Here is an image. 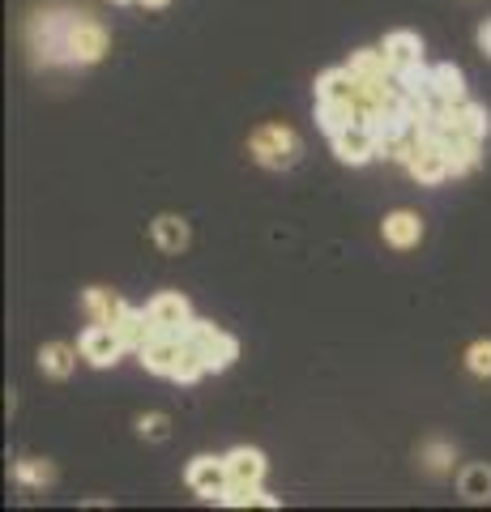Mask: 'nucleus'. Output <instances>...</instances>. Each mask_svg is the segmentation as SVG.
<instances>
[{"mask_svg": "<svg viewBox=\"0 0 491 512\" xmlns=\"http://www.w3.org/2000/svg\"><path fill=\"white\" fill-rule=\"evenodd\" d=\"M248 154L269 171H287L299 163L304 141H299L291 124H261V128H252V137H248Z\"/></svg>", "mask_w": 491, "mask_h": 512, "instance_id": "1", "label": "nucleus"}, {"mask_svg": "<svg viewBox=\"0 0 491 512\" xmlns=\"http://www.w3.org/2000/svg\"><path fill=\"white\" fill-rule=\"evenodd\" d=\"M316 99H329V103H355L363 99V77L351 69V64H342V69H325L316 77Z\"/></svg>", "mask_w": 491, "mask_h": 512, "instance_id": "11", "label": "nucleus"}, {"mask_svg": "<svg viewBox=\"0 0 491 512\" xmlns=\"http://www.w3.org/2000/svg\"><path fill=\"white\" fill-rule=\"evenodd\" d=\"M82 350V346H77ZM77 350L73 346H65V342H47L43 350H39V367H43V376H52V380H65L73 367H77Z\"/></svg>", "mask_w": 491, "mask_h": 512, "instance_id": "18", "label": "nucleus"}, {"mask_svg": "<svg viewBox=\"0 0 491 512\" xmlns=\"http://www.w3.org/2000/svg\"><path fill=\"white\" fill-rule=\"evenodd\" d=\"M406 171L415 175L419 184H427V188H436V184H445L449 175H453V167H449V150H445V141H436V137H423L419 133V141H415V150H410V158H406Z\"/></svg>", "mask_w": 491, "mask_h": 512, "instance_id": "4", "label": "nucleus"}, {"mask_svg": "<svg viewBox=\"0 0 491 512\" xmlns=\"http://www.w3.org/2000/svg\"><path fill=\"white\" fill-rule=\"evenodd\" d=\"M82 303H86L90 325H116V320L124 316V308H129V303H124L116 291H103V286H90Z\"/></svg>", "mask_w": 491, "mask_h": 512, "instance_id": "15", "label": "nucleus"}, {"mask_svg": "<svg viewBox=\"0 0 491 512\" xmlns=\"http://www.w3.org/2000/svg\"><path fill=\"white\" fill-rule=\"evenodd\" d=\"M124 338L112 329V325H90L86 333H82V359L86 363H94V367H112V363H120V355H124Z\"/></svg>", "mask_w": 491, "mask_h": 512, "instance_id": "10", "label": "nucleus"}, {"mask_svg": "<svg viewBox=\"0 0 491 512\" xmlns=\"http://www.w3.org/2000/svg\"><path fill=\"white\" fill-rule=\"evenodd\" d=\"M479 47H483V52L491 56V18H487V22L479 26Z\"/></svg>", "mask_w": 491, "mask_h": 512, "instance_id": "28", "label": "nucleus"}, {"mask_svg": "<svg viewBox=\"0 0 491 512\" xmlns=\"http://www.w3.org/2000/svg\"><path fill=\"white\" fill-rule=\"evenodd\" d=\"M316 124L325 128L329 137L342 133L346 124H363L359 120V107L355 103H329V99H316Z\"/></svg>", "mask_w": 491, "mask_h": 512, "instance_id": "19", "label": "nucleus"}, {"mask_svg": "<svg viewBox=\"0 0 491 512\" xmlns=\"http://www.w3.org/2000/svg\"><path fill=\"white\" fill-rule=\"evenodd\" d=\"M210 367H205V355L193 346V342H184V355H180V367H176V376L171 380H180V384H193V380H201Z\"/></svg>", "mask_w": 491, "mask_h": 512, "instance_id": "24", "label": "nucleus"}, {"mask_svg": "<svg viewBox=\"0 0 491 512\" xmlns=\"http://www.w3.org/2000/svg\"><path fill=\"white\" fill-rule=\"evenodd\" d=\"M137 431H141L146 440H167V436H171V419H167V414H141Z\"/></svg>", "mask_w": 491, "mask_h": 512, "instance_id": "25", "label": "nucleus"}, {"mask_svg": "<svg viewBox=\"0 0 491 512\" xmlns=\"http://www.w3.org/2000/svg\"><path fill=\"white\" fill-rule=\"evenodd\" d=\"M351 69L363 77V82H380V77H389L393 73V64L385 56V47H359V52H351Z\"/></svg>", "mask_w": 491, "mask_h": 512, "instance_id": "20", "label": "nucleus"}, {"mask_svg": "<svg viewBox=\"0 0 491 512\" xmlns=\"http://www.w3.org/2000/svg\"><path fill=\"white\" fill-rule=\"evenodd\" d=\"M385 56L393 64V73H410V69H423V39L415 30H393L385 39Z\"/></svg>", "mask_w": 491, "mask_h": 512, "instance_id": "12", "label": "nucleus"}, {"mask_svg": "<svg viewBox=\"0 0 491 512\" xmlns=\"http://www.w3.org/2000/svg\"><path fill=\"white\" fill-rule=\"evenodd\" d=\"M457 491H462V500H470V504L491 500V466H466L462 478H457Z\"/></svg>", "mask_w": 491, "mask_h": 512, "instance_id": "21", "label": "nucleus"}, {"mask_svg": "<svg viewBox=\"0 0 491 512\" xmlns=\"http://www.w3.org/2000/svg\"><path fill=\"white\" fill-rule=\"evenodd\" d=\"M150 235H154V244L163 252H184L188 248V222L176 218V214H158Z\"/></svg>", "mask_w": 491, "mask_h": 512, "instance_id": "17", "label": "nucleus"}, {"mask_svg": "<svg viewBox=\"0 0 491 512\" xmlns=\"http://www.w3.org/2000/svg\"><path fill=\"white\" fill-rule=\"evenodd\" d=\"M188 342H193L205 355V367H210V372H227V367L240 359V342H235L227 329H218L214 320H193Z\"/></svg>", "mask_w": 491, "mask_h": 512, "instance_id": "3", "label": "nucleus"}, {"mask_svg": "<svg viewBox=\"0 0 491 512\" xmlns=\"http://www.w3.org/2000/svg\"><path fill=\"white\" fill-rule=\"evenodd\" d=\"M116 5H129V0H116Z\"/></svg>", "mask_w": 491, "mask_h": 512, "instance_id": "30", "label": "nucleus"}, {"mask_svg": "<svg viewBox=\"0 0 491 512\" xmlns=\"http://www.w3.org/2000/svg\"><path fill=\"white\" fill-rule=\"evenodd\" d=\"M146 9H163V5H171V0H141Z\"/></svg>", "mask_w": 491, "mask_h": 512, "instance_id": "29", "label": "nucleus"}, {"mask_svg": "<svg viewBox=\"0 0 491 512\" xmlns=\"http://www.w3.org/2000/svg\"><path fill=\"white\" fill-rule=\"evenodd\" d=\"M184 342H188V338H176V333H154V338L137 350L141 367H146V372H154V376H176L180 355H184Z\"/></svg>", "mask_w": 491, "mask_h": 512, "instance_id": "9", "label": "nucleus"}, {"mask_svg": "<svg viewBox=\"0 0 491 512\" xmlns=\"http://www.w3.org/2000/svg\"><path fill=\"white\" fill-rule=\"evenodd\" d=\"M116 333H120V338H124V346H129V350H141V346H146L150 338H154V320H150V312H137V308H124V316L116 320V325H112Z\"/></svg>", "mask_w": 491, "mask_h": 512, "instance_id": "16", "label": "nucleus"}, {"mask_svg": "<svg viewBox=\"0 0 491 512\" xmlns=\"http://www.w3.org/2000/svg\"><path fill=\"white\" fill-rule=\"evenodd\" d=\"M184 483L193 487L201 500H218V504H223V495H227V487H231L227 457H193V461H188Z\"/></svg>", "mask_w": 491, "mask_h": 512, "instance_id": "5", "label": "nucleus"}, {"mask_svg": "<svg viewBox=\"0 0 491 512\" xmlns=\"http://www.w3.org/2000/svg\"><path fill=\"white\" fill-rule=\"evenodd\" d=\"M107 52V30L103 22H94L90 13H69V30H65V56L69 64H94Z\"/></svg>", "mask_w": 491, "mask_h": 512, "instance_id": "2", "label": "nucleus"}, {"mask_svg": "<svg viewBox=\"0 0 491 512\" xmlns=\"http://www.w3.org/2000/svg\"><path fill=\"white\" fill-rule=\"evenodd\" d=\"M466 367H470V372L474 376H491V342H474L470 350H466Z\"/></svg>", "mask_w": 491, "mask_h": 512, "instance_id": "26", "label": "nucleus"}, {"mask_svg": "<svg viewBox=\"0 0 491 512\" xmlns=\"http://www.w3.org/2000/svg\"><path fill=\"white\" fill-rule=\"evenodd\" d=\"M423 461H427V470H432V474H445L449 470V461H453V444H427L423 448Z\"/></svg>", "mask_w": 491, "mask_h": 512, "instance_id": "27", "label": "nucleus"}, {"mask_svg": "<svg viewBox=\"0 0 491 512\" xmlns=\"http://www.w3.org/2000/svg\"><path fill=\"white\" fill-rule=\"evenodd\" d=\"M227 474H231V483H240V487H257L265 478V457L257 453V448H231Z\"/></svg>", "mask_w": 491, "mask_h": 512, "instance_id": "14", "label": "nucleus"}, {"mask_svg": "<svg viewBox=\"0 0 491 512\" xmlns=\"http://www.w3.org/2000/svg\"><path fill=\"white\" fill-rule=\"evenodd\" d=\"M385 244L389 248H419V239H423V222H419V214H410V210H393L389 218H385Z\"/></svg>", "mask_w": 491, "mask_h": 512, "instance_id": "13", "label": "nucleus"}, {"mask_svg": "<svg viewBox=\"0 0 491 512\" xmlns=\"http://www.w3.org/2000/svg\"><path fill=\"white\" fill-rule=\"evenodd\" d=\"M223 504H227V508H278V500H274V495H265L261 483H257V487L231 483L227 495H223Z\"/></svg>", "mask_w": 491, "mask_h": 512, "instance_id": "22", "label": "nucleus"}, {"mask_svg": "<svg viewBox=\"0 0 491 512\" xmlns=\"http://www.w3.org/2000/svg\"><path fill=\"white\" fill-rule=\"evenodd\" d=\"M150 320H154V329L158 333H176V338H188V329H193V308H188V299L176 295V291H163V295H154L150 299Z\"/></svg>", "mask_w": 491, "mask_h": 512, "instance_id": "7", "label": "nucleus"}, {"mask_svg": "<svg viewBox=\"0 0 491 512\" xmlns=\"http://www.w3.org/2000/svg\"><path fill=\"white\" fill-rule=\"evenodd\" d=\"M427 111H445L453 103H466V77L457 64H436L427 69Z\"/></svg>", "mask_w": 491, "mask_h": 512, "instance_id": "6", "label": "nucleus"}, {"mask_svg": "<svg viewBox=\"0 0 491 512\" xmlns=\"http://www.w3.org/2000/svg\"><path fill=\"white\" fill-rule=\"evenodd\" d=\"M334 154L342 158V163H351V167L372 163V158L380 154L376 128L372 124H346L342 133H334Z\"/></svg>", "mask_w": 491, "mask_h": 512, "instance_id": "8", "label": "nucleus"}, {"mask_svg": "<svg viewBox=\"0 0 491 512\" xmlns=\"http://www.w3.org/2000/svg\"><path fill=\"white\" fill-rule=\"evenodd\" d=\"M13 478L26 487H47L56 478V470H52V461H43V457H22L18 466H13Z\"/></svg>", "mask_w": 491, "mask_h": 512, "instance_id": "23", "label": "nucleus"}]
</instances>
